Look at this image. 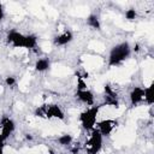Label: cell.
I'll return each instance as SVG.
<instances>
[{
    "mask_svg": "<svg viewBox=\"0 0 154 154\" xmlns=\"http://www.w3.org/2000/svg\"><path fill=\"white\" fill-rule=\"evenodd\" d=\"M58 142H59L61 146H67V144H70V143L72 142V136H71V135H67V134L61 135V136L58 138Z\"/></svg>",
    "mask_w": 154,
    "mask_h": 154,
    "instance_id": "obj_16",
    "label": "cell"
},
{
    "mask_svg": "<svg viewBox=\"0 0 154 154\" xmlns=\"http://www.w3.org/2000/svg\"><path fill=\"white\" fill-rule=\"evenodd\" d=\"M25 137H26V140H31V138H32V137H31V136H30V135H26V136H25Z\"/></svg>",
    "mask_w": 154,
    "mask_h": 154,
    "instance_id": "obj_24",
    "label": "cell"
},
{
    "mask_svg": "<svg viewBox=\"0 0 154 154\" xmlns=\"http://www.w3.org/2000/svg\"><path fill=\"white\" fill-rule=\"evenodd\" d=\"M102 147V135L97 130H93L89 140L85 142V149L89 154H97Z\"/></svg>",
    "mask_w": 154,
    "mask_h": 154,
    "instance_id": "obj_3",
    "label": "cell"
},
{
    "mask_svg": "<svg viewBox=\"0 0 154 154\" xmlns=\"http://www.w3.org/2000/svg\"><path fill=\"white\" fill-rule=\"evenodd\" d=\"M13 130H14V123H13V120L10 119V118H4L2 122H1V132H0L1 137L6 141V138L13 132Z\"/></svg>",
    "mask_w": 154,
    "mask_h": 154,
    "instance_id": "obj_6",
    "label": "cell"
},
{
    "mask_svg": "<svg viewBox=\"0 0 154 154\" xmlns=\"http://www.w3.org/2000/svg\"><path fill=\"white\" fill-rule=\"evenodd\" d=\"M134 49H135V51H136V52H137V51H138V49H140V46H138V45H136V46H135V48H134Z\"/></svg>",
    "mask_w": 154,
    "mask_h": 154,
    "instance_id": "obj_23",
    "label": "cell"
},
{
    "mask_svg": "<svg viewBox=\"0 0 154 154\" xmlns=\"http://www.w3.org/2000/svg\"><path fill=\"white\" fill-rule=\"evenodd\" d=\"M2 17H4V11H2V5L0 2V20L2 19Z\"/></svg>",
    "mask_w": 154,
    "mask_h": 154,
    "instance_id": "obj_21",
    "label": "cell"
},
{
    "mask_svg": "<svg viewBox=\"0 0 154 154\" xmlns=\"http://www.w3.org/2000/svg\"><path fill=\"white\" fill-rule=\"evenodd\" d=\"M99 108H100V106H93L79 114V120L82 123V126L85 130L94 129V125L96 123V117L99 113Z\"/></svg>",
    "mask_w": 154,
    "mask_h": 154,
    "instance_id": "obj_2",
    "label": "cell"
},
{
    "mask_svg": "<svg viewBox=\"0 0 154 154\" xmlns=\"http://www.w3.org/2000/svg\"><path fill=\"white\" fill-rule=\"evenodd\" d=\"M130 46L128 42H122L117 46H114L111 52H109V57H108V65L109 66H116L119 65L122 61H124L126 58H129L130 55Z\"/></svg>",
    "mask_w": 154,
    "mask_h": 154,
    "instance_id": "obj_1",
    "label": "cell"
},
{
    "mask_svg": "<svg viewBox=\"0 0 154 154\" xmlns=\"http://www.w3.org/2000/svg\"><path fill=\"white\" fill-rule=\"evenodd\" d=\"M24 38H25V36L18 31H11L7 35V42L12 43L13 47H23L24 46Z\"/></svg>",
    "mask_w": 154,
    "mask_h": 154,
    "instance_id": "obj_7",
    "label": "cell"
},
{
    "mask_svg": "<svg viewBox=\"0 0 154 154\" xmlns=\"http://www.w3.org/2000/svg\"><path fill=\"white\" fill-rule=\"evenodd\" d=\"M87 23H88L89 26H91V28H94V29H96V30H99V29L101 28L99 17H97L96 14H90V16L87 18Z\"/></svg>",
    "mask_w": 154,
    "mask_h": 154,
    "instance_id": "obj_12",
    "label": "cell"
},
{
    "mask_svg": "<svg viewBox=\"0 0 154 154\" xmlns=\"http://www.w3.org/2000/svg\"><path fill=\"white\" fill-rule=\"evenodd\" d=\"M135 17H136V11H135L134 8L126 10V12H125V18H126V19L132 20V19H135Z\"/></svg>",
    "mask_w": 154,
    "mask_h": 154,
    "instance_id": "obj_17",
    "label": "cell"
},
{
    "mask_svg": "<svg viewBox=\"0 0 154 154\" xmlns=\"http://www.w3.org/2000/svg\"><path fill=\"white\" fill-rule=\"evenodd\" d=\"M87 89V84L83 81V78H78L77 81V90H85Z\"/></svg>",
    "mask_w": 154,
    "mask_h": 154,
    "instance_id": "obj_18",
    "label": "cell"
},
{
    "mask_svg": "<svg viewBox=\"0 0 154 154\" xmlns=\"http://www.w3.org/2000/svg\"><path fill=\"white\" fill-rule=\"evenodd\" d=\"M97 126H99V130L97 131L102 136H108L113 131V129L117 126V122L116 120H112V119H105V120H101L97 124Z\"/></svg>",
    "mask_w": 154,
    "mask_h": 154,
    "instance_id": "obj_5",
    "label": "cell"
},
{
    "mask_svg": "<svg viewBox=\"0 0 154 154\" xmlns=\"http://www.w3.org/2000/svg\"><path fill=\"white\" fill-rule=\"evenodd\" d=\"M4 142H5V140L1 137V135H0V148H2L4 147Z\"/></svg>",
    "mask_w": 154,
    "mask_h": 154,
    "instance_id": "obj_22",
    "label": "cell"
},
{
    "mask_svg": "<svg viewBox=\"0 0 154 154\" xmlns=\"http://www.w3.org/2000/svg\"><path fill=\"white\" fill-rule=\"evenodd\" d=\"M143 95H144V89L140 88V87H135L131 93H130V101L131 105H137L138 102H141L143 100Z\"/></svg>",
    "mask_w": 154,
    "mask_h": 154,
    "instance_id": "obj_9",
    "label": "cell"
},
{
    "mask_svg": "<svg viewBox=\"0 0 154 154\" xmlns=\"http://www.w3.org/2000/svg\"><path fill=\"white\" fill-rule=\"evenodd\" d=\"M5 82H6V84L7 85H13L14 84V82H16V79H14V77H6V79H5Z\"/></svg>",
    "mask_w": 154,
    "mask_h": 154,
    "instance_id": "obj_20",
    "label": "cell"
},
{
    "mask_svg": "<svg viewBox=\"0 0 154 154\" xmlns=\"http://www.w3.org/2000/svg\"><path fill=\"white\" fill-rule=\"evenodd\" d=\"M45 117L47 118H58L64 119V112L58 105H45Z\"/></svg>",
    "mask_w": 154,
    "mask_h": 154,
    "instance_id": "obj_4",
    "label": "cell"
},
{
    "mask_svg": "<svg viewBox=\"0 0 154 154\" xmlns=\"http://www.w3.org/2000/svg\"><path fill=\"white\" fill-rule=\"evenodd\" d=\"M35 116L36 117H45V105H42L35 109Z\"/></svg>",
    "mask_w": 154,
    "mask_h": 154,
    "instance_id": "obj_19",
    "label": "cell"
},
{
    "mask_svg": "<svg viewBox=\"0 0 154 154\" xmlns=\"http://www.w3.org/2000/svg\"><path fill=\"white\" fill-rule=\"evenodd\" d=\"M105 103H106V105H108V106L118 107L119 102H118L117 95H106V96H105Z\"/></svg>",
    "mask_w": 154,
    "mask_h": 154,
    "instance_id": "obj_15",
    "label": "cell"
},
{
    "mask_svg": "<svg viewBox=\"0 0 154 154\" xmlns=\"http://www.w3.org/2000/svg\"><path fill=\"white\" fill-rule=\"evenodd\" d=\"M152 90H153V84H150L149 87H147V88L144 89V95H143V97H144V100L147 101L148 105H152V103L154 102V97H153V95H152Z\"/></svg>",
    "mask_w": 154,
    "mask_h": 154,
    "instance_id": "obj_14",
    "label": "cell"
},
{
    "mask_svg": "<svg viewBox=\"0 0 154 154\" xmlns=\"http://www.w3.org/2000/svg\"><path fill=\"white\" fill-rule=\"evenodd\" d=\"M48 67H49V60L46 59V58L38 59V60L36 61V64H35V69H36L37 71H40V72L48 70Z\"/></svg>",
    "mask_w": 154,
    "mask_h": 154,
    "instance_id": "obj_11",
    "label": "cell"
},
{
    "mask_svg": "<svg viewBox=\"0 0 154 154\" xmlns=\"http://www.w3.org/2000/svg\"><path fill=\"white\" fill-rule=\"evenodd\" d=\"M76 96L78 97L79 101H82L85 105L91 106L94 103V95H93V93L90 90H87V89L85 90H77Z\"/></svg>",
    "mask_w": 154,
    "mask_h": 154,
    "instance_id": "obj_8",
    "label": "cell"
},
{
    "mask_svg": "<svg viewBox=\"0 0 154 154\" xmlns=\"http://www.w3.org/2000/svg\"><path fill=\"white\" fill-rule=\"evenodd\" d=\"M36 42H37V40H36L35 35H26L25 38H24V46L23 47L28 48V49H31L36 46Z\"/></svg>",
    "mask_w": 154,
    "mask_h": 154,
    "instance_id": "obj_13",
    "label": "cell"
},
{
    "mask_svg": "<svg viewBox=\"0 0 154 154\" xmlns=\"http://www.w3.org/2000/svg\"><path fill=\"white\" fill-rule=\"evenodd\" d=\"M0 154H2V148H0Z\"/></svg>",
    "mask_w": 154,
    "mask_h": 154,
    "instance_id": "obj_25",
    "label": "cell"
},
{
    "mask_svg": "<svg viewBox=\"0 0 154 154\" xmlns=\"http://www.w3.org/2000/svg\"><path fill=\"white\" fill-rule=\"evenodd\" d=\"M72 38H73L72 32L71 31H65V32H63L61 35H59L54 38V43L58 45V46H64V45H67L69 42H71Z\"/></svg>",
    "mask_w": 154,
    "mask_h": 154,
    "instance_id": "obj_10",
    "label": "cell"
}]
</instances>
